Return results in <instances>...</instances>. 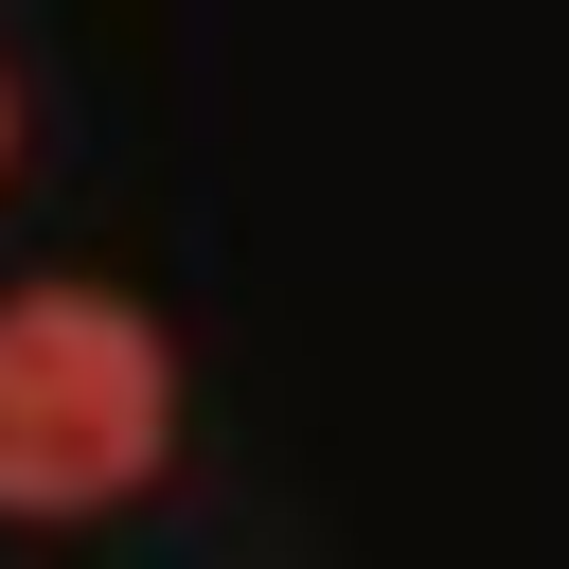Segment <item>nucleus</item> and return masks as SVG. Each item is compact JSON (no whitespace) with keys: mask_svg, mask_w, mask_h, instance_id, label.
Segmentation results:
<instances>
[{"mask_svg":"<svg viewBox=\"0 0 569 569\" xmlns=\"http://www.w3.org/2000/svg\"><path fill=\"white\" fill-rule=\"evenodd\" d=\"M0 160H18V89H0Z\"/></svg>","mask_w":569,"mask_h":569,"instance_id":"f03ea898","label":"nucleus"},{"mask_svg":"<svg viewBox=\"0 0 569 569\" xmlns=\"http://www.w3.org/2000/svg\"><path fill=\"white\" fill-rule=\"evenodd\" d=\"M178 462V338L124 284L0 302V516H107Z\"/></svg>","mask_w":569,"mask_h":569,"instance_id":"f257e3e1","label":"nucleus"}]
</instances>
